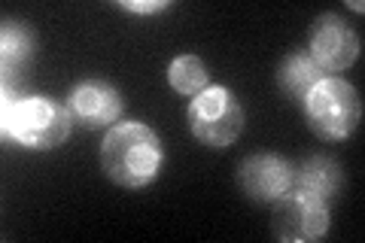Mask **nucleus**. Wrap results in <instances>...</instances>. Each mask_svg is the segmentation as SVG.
Here are the masks:
<instances>
[{"instance_id": "f257e3e1", "label": "nucleus", "mask_w": 365, "mask_h": 243, "mask_svg": "<svg viewBox=\"0 0 365 243\" xmlns=\"http://www.w3.org/2000/svg\"><path fill=\"white\" fill-rule=\"evenodd\" d=\"M165 165V149L150 125L122 122L107 131L101 143V167L122 189H143L158 177Z\"/></svg>"}, {"instance_id": "f03ea898", "label": "nucleus", "mask_w": 365, "mask_h": 243, "mask_svg": "<svg viewBox=\"0 0 365 243\" xmlns=\"http://www.w3.org/2000/svg\"><path fill=\"white\" fill-rule=\"evenodd\" d=\"M71 113L55 98H4V137L25 149H55L71 134Z\"/></svg>"}, {"instance_id": "7ed1b4c3", "label": "nucleus", "mask_w": 365, "mask_h": 243, "mask_svg": "<svg viewBox=\"0 0 365 243\" xmlns=\"http://www.w3.org/2000/svg\"><path fill=\"white\" fill-rule=\"evenodd\" d=\"M304 103V119L319 140L341 143L356 131L362 119V100L359 91L353 88L347 79L338 76H323L319 83L307 91Z\"/></svg>"}, {"instance_id": "20e7f679", "label": "nucleus", "mask_w": 365, "mask_h": 243, "mask_svg": "<svg viewBox=\"0 0 365 243\" xmlns=\"http://www.w3.org/2000/svg\"><path fill=\"white\" fill-rule=\"evenodd\" d=\"M186 122L198 143L210 149H225L244 131V107L228 88L210 86L192 98L186 110Z\"/></svg>"}, {"instance_id": "39448f33", "label": "nucleus", "mask_w": 365, "mask_h": 243, "mask_svg": "<svg viewBox=\"0 0 365 243\" xmlns=\"http://www.w3.org/2000/svg\"><path fill=\"white\" fill-rule=\"evenodd\" d=\"M329 207L326 201L314 198L307 192L289 189L287 195H280L274 201L271 213V231L274 237L283 243H311L319 240L329 231Z\"/></svg>"}, {"instance_id": "423d86ee", "label": "nucleus", "mask_w": 365, "mask_h": 243, "mask_svg": "<svg viewBox=\"0 0 365 243\" xmlns=\"http://www.w3.org/2000/svg\"><path fill=\"white\" fill-rule=\"evenodd\" d=\"M307 49H311V61L323 73H341L359 58V33L341 16L323 13L311 25Z\"/></svg>"}, {"instance_id": "0eeeda50", "label": "nucleus", "mask_w": 365, "mask_h": 243, "mask_svg": "<svg viewBox=\"0 0 365 243\" xmlns=\"http://www.w3.org/2000/svg\"><path fill=\"white\" fill-rule=\"evenodd\" d=\"M295 167L280 155H250L237 167V186L256 204H274L292 189Z\"/></svg>"}, {"instance_id": "6e6552de", "label": "nucleus", "mask_w": 365, "mask_h": 243, "mask_svg": "<svg viewBox=\"0 0 365 243\" xmlns=\"http://www.w3.org/2000/svg\"><path fill=\"white\" fill-rule=\"evenodd\" d=\"M67 113L76 125H83L88 131L107 128L110 122H116L122 115V95L104 79H86L79 83L71 95H67Z\"/></svg>"}, {"instance_id": "1a4fd4ad", "label": "nucleus", "mask_w": 365, "mask_h": 243, "mask_svg": "<svg viewBox=\"0 0 365 243\" xmlns=\"http://www.w3.org/2000/svg\"><path fill=\"white\" fill-rule=\"evenodd\" d=\"M292 189L314 195L319 201H329L341 192V170L329 158H311L292 173Z\"/></svg>"}, {"instance_id": "9d476101", "label": "nucleus", "mask_w": 365, "mask_h": 243, "mask_svg": "<svg viewBox=\"0 0 365 243\" xmlns=\"http://www.w3.org/2000/svg\"><path fill=\"white\" fill-rule=\"evenodd\" d=\"M323 76H329V73L319 71V67L311 61V55H287V61L280 64L277 83L292 100H304L307 91H311Z\"/></svg>"}, {"instance_id": "9b49d317", "label": "nucleus", "mask_w": 365, "mask_h": 243, "mask_svg": "<svg viewBox=\"0 0 365 243\" xmlns=\"http://www.w3.org/2000/svg\"><path fill=\"white\" fill-rule=\"evenodd\" d=\"M168 83L180 95L195 98L204 88H210V71L198 55H177L168 67Z\"/></svg>"}, {"instance_id": "f8f14e48", "label": "nucleus", "mask_w": 365, "mask_h": 243, "mask_svg": "<svg viewBox=\"0 0 365 243\" xmlns=\"http://www.w3.org/2000/svg\"><path fill=\"white\" fill-rule=\"evenodd\" d=\"M34 52V37L28 28L21 25H6L4 28V64H21Z\"/></svg>"}, {"instance_id": "ddd939ff", "label": "nucleus", "mask_w": 365, "mask_h": 243, "mask_svg": "<svg viewBox=\"0 0 365 243\" xmlns=\"http://www.w3.org/2000/svg\"><path fill=\"white\" fill-rule=\"evenodd\" d=\"M122 9L150 16V13H162V9H168V0H150V4H143V0H122Z\"/></svg>"}]
</instances>
